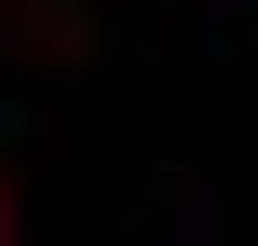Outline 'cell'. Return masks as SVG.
Here are the masks:
<instances>
[{
    "label": "cell",
    "instance_id": "6da1fadb",
    "mask_svg": "<svg viewBox=\"0 0 258 246\" xmlns=\"http://www.w3.org/2000/svg\"><path fill=\"white\" fill-rule=\"evenodd\" d=\"M0 234H13V209H0Z\"/></svg>",
    "mask_w": 258,
    "mask_h": 246
}]
</instances>
